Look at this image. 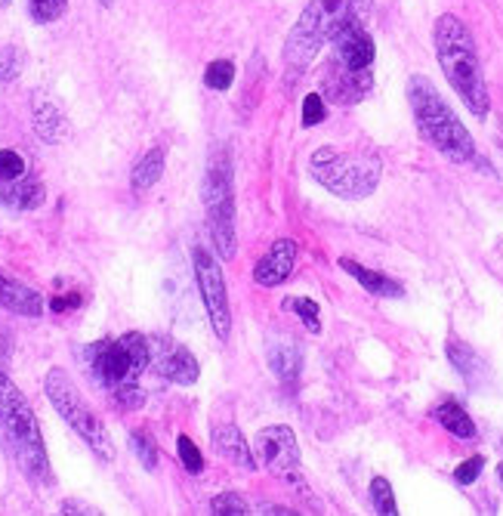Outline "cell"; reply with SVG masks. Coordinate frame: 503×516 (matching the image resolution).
<instances>
[{
	"mask_svg": "<svg viewBox=\"0 0 503 516\" xmlns=\"http://www.w3.org/2000/svg\"><path fill=\"white\" fill-rule=\"evenodd\" d=\"M309 173L318 186H324L337 198L362 201L380 186L383 165L374 155H346L334 146H322L312 152Z\"/></svg>",
	"mask_w": 503,
	"mask_h": 516,
	"instance_id": "8992f818",
	"label": "cell"
},
{
	"mask_svg": "<svg viewBox=\"0 0 503 516\" xmlns=\"http://www.w3.org/2000/svg\"><path fill=\"white\" fill-rule=\"evenodd\" d=\"M213 449L219 451V455L225 458V461H232L235 467L241 470H256V458L250 455V445L244 443L241 430L232 424H219L213 427Z\"/></svg>",
	"mask_w": 503,
	"mask_h": 516,
	"instance_id": "2e32d148",
	"label": "cell"
},
{
	"mask_svg": "<svg viewBox=\"0 0 503 516\" xmlns=\"http://www.w3.org/2000/svg\"><path fill=\"white\" fill-rule=\"evenodd\" d=\"M370 501H374V511L380 516H395L399 507H395V495H392V486H389L383 476H377L370 482Z\"/></svg>",
	"mask_w": 503,
	"mask_h": 516,
	"instance_id": "cb8c5ba5",
	"label": "cell"
},
{
	"mask_svg": "<svg viewBox=\"0 0 503 516\" xmlns=\"http://www.w3.org/2000/svg\"><path fill=\"white\" fill-rule=\"evenodd\" d=\"M22 72V56H19L16 47H0V81L10 84L16 81V74Z\"/></svg>",
	"mask_w": 503,
	"mask_h": 516,
	"instance_id": "d6a6232c",
	"label": "cell"
},
{
	"mask_svg": "<svg viewBox=\"0 0 503 516\" xmlns=\"http://www.w3.org/2000/svg\"><path fill=\"white\" fill-rule=\"evenodd\" d=\"M232 81H235V65H232L229 59H217L207 65L204 84L210 87V90H229Z\"/></svg>",
	"mask_w": 503,
	"mask_h": 516,
	"instance_id": "d4e9b609",
	"label": "cell"
},
{
	"mask_svg": "<svg viewBox=\"0 0 503 516\" xmlns=\"http://www.w3.org/2000/svg\"><path fill=\"white\" fill-rule=\"evenodd\" d=\"M374 87V78H370V68H349L343 62H334L324 74V93L331 96V103L337 105H355L362 103L364 96Z\"/></svg>",
	"mask_w": 503,
	"mask_h": 516,
	"instance_id": "7c38bea8",
	"label": "cell"
},
{
	"mask_svg": "<svg viewBox=\"0 0 503 516\" xmlns=\"http://www.w3.org/2000/svg\"><path fill=\"white\" fill-rule=\"evenodd\" d=\"M192 263H194V275H198L201 297H204V306H207V319H210V325H213V335H217L219 341H229L232 312H229V294H225L223 269H219L217 257L207 248H201V244L192 250Z\"/></svg>",
	"mask_w": 503,
	"mask_h": 516,
	"instance_id": "9c48e42d",
	"label": "cell"
},
{
	"mask_svg": "<svg viewBox=\"0 0 503 516\" xmlns=\"http://www.w3.org/2000/svg\"><path fill=\"white\" fill-rule=\"evenodd\" d=\"M266 356H269V368H272L285 383H293L300 377L303 352H300V346L293 341H287V337H275V341H269V346H266Z\"/></svg>",
	"mask_w": 503,
	"mask_h": 516,
	"instance_id": "e0dca14e",
	"label": "cell"
},
{
	"mask_svg": "<svg viewBox=\"0 0 503 516\" xmlns=\"http://www.w3.org/2000/svg\"><path fill=\"white\" fill-rule=\"evenodd\" d=\"M260 513H297V511H287V507H263Z\"/></svg>",
	"mask_w": 503,
	"mask_h": 516,
	"instance_id": "74e56055",
	"label": "cell"
},
{
	"mask_svg": "<svg viewBox=\"0 0 503 516\" xmlns=\"http://www.w3.org/2000/svg\"><path fill=\"white\" fill-rule=\"evenodd\" d=\"M408 103H411L414 121L417 130L432 149L445 155L454 165H467L476 158V142L469 136V130L463 127V121L448 109V103L442 99V93L432 87L430 78L414 74L408 84Z\"/></svg>",
	"mask_w": 503,
	"mask_h": 516,
	"instance_id": "277c9868",
	"label": "cell"
},
{
	"mask_svg": "<svg viewBox=\"0 0 503 516\" xmlns=\"http://www.w3.org/2000/svg\"><path fill=\"white\" fill-rule=\"evenodd\" d=\"M0 306H6L16 316H28L37 319L43 316V297L34 291V288L22 285V281L10 279L6 273H0Z\"/></svg>",
	"mask_w": 503,
	"mask_h": 516,
	"instance_id": "9a60e30c",
	"label": "cell"
},
{
	"mask_svg": "<svg viewBox=\"0 0 503 516\" xmlns=\"http://www.w3.org/2000/svg\"><path fill=\"white\" fill-rule=\"evenodd\" d=\"M161 173H164V152H161V149H152V152L142 155L140 165L133 167V189L136 192H146V189H152L155 182L161 180Z\"/></svg>",
	"mask_w": 503,
	"mask_h": 516,
	"instance_id": "7402d4cb",
	"label": "cell"
},
{
	"mask_svg": "<svg viewBox=\"0 0 503 516\" xmlns=\"http://www.w3.org/2000/svg\"><path fill=\"white\" fill-rule=\"evenodd\" d=\"M25 173V158L12 149H0V180L16 182Z\"/></svg>",
	"mask_w": 503,
	"mask_h": 516,
	"instance_id": "4dcf8cb0",
	"label": "cell"
},
{
	"mask_svg": "<svg viewBox=\"0 0 503 516\" xmlns=\"http://www.w3.org/2000/svg\"><path fill=\"white\" fill-rule=\"evenodd\" d=\"M293 263H297V242H291V238H278V242L269 248V254L256 263V269H254L256 285H263V288L281 285V281L291 275Z\"/></svg>",
	"mask_w": 503,
	"mask_h": 516,
	"instance_id": "4fadbf2b",
	"label": "cell"
},
{
	"mask_svg": "<svg viewBox=\"0 0 503 516\" xmlns=\"http://www.w3.org/2000/svg\"><path fill=\"white\" fill-rule=\"evenodd\" d=\"M62 513H96V511H90V507H80V504H72V501H65V504H62Z\"/></svg>",
	"mask_w": 503,
	"mask_h": 516,
	"instance_id": "8d00e7d4",
	"label": "cell"
},
{
	"mask_svg": "<svg viewBox=\"0 0 503 516\" xmlns=\"http://www.w3.org/2000/svg\"><path fill=\"white\" fill-rule=\"evenodd\" d=\"M130 445H133V451H136V458L142 461V467L146 470L158 467V445H155V439L149 436L146 430H136L133 436H130Z\"/></svg>",
	"mask_w": 503,
	"mask_h": 516,
	"instance_id": "484cf974",
	"label": "cell"
},
{
	"mask_svg": "<svg viewBox=\"0 0 503 516\" xmlns=\"http://www.w3.org/2000/svg\"><path fill=\"white\" fill-rule=\"evenodd\" d=\"M324 115H328V109H324L322 93H306V99H303V127H316V124H322Z\"/></svg>",
	"mask_w": 503,
	"mask_h": 516,
	"instance_id": "1f68e13d",
	"label": "cell"
},
{
	"mask_svg": "<svg viewBox=\"0 0 503 516\" xmlns=\"http://www.w3.org/2000/svg\"><path fill=\"white\" fill-rule=\"evenodd\" d=\"M149 350H152V368L164 381L179 383V387H192L198 381L201 368L182 343H173L167 337H149Z\"/></svg>",
	"mask_w": 503,
	"mask_h": 516,
	"instance_id": "8fae6325",
	"label": "cell"
},
{
	"mask_svg": "<svg viewBox=\"0 0 503 516\" xmlns=\"http://www.w3.org/2000/svg\"><path fill=\"white\" fill-rule=\"evenodd\" d=\"M43 195L47 192H43V186L37 180H22L0 192V204L12 207V211H34V207L43 204Z\"/></svg>",
	"mask_w": 503,
	"mask_h": 516,
	"instance_id": "ffe728a7",
	"label": "cell"
},
{
	"mask_svg": "<svg viewBox=\"0 0 503 516\" xmlns=\"http://www.w3.org/2000/svg\"><path fill=\"white\" fill-rule=\"evenodd\" d=\"M47 387V396L53 402V408L59 412V418L96 451V458L103 461H111L115 458V445H111V436L105 430V424L96 418V412H90V405L84 402V396L78 393V387L72 383V377L62 368H53L43 381Z\"/></svg>",
	"mask_w": 503,
	"mask_h": 516,
	"instance_id": "ba28073f",
	"label": "cell"
},
{
	"mask_svg": "<svg viewBox=\"0 0 503 516\" xmlns=\"http://www.w3.org/2000/svg\"><path fill=\"white\" fill-rule=\"evenodd\" d=\"M334 50H337V62L349 68H370L377 56V47L370 41L368 28L364 25H349L334 37Z\"/></svg>",
	"mask_w": 503,
	"mask_h": 516,
	"instance_id": "5bb4252c",
	"label": "cell"
},
{
	"mask_svg": "<svg viewBox=\"0 0 503 516\" xmlns=\"http://www.w3.org/2000/svg\"><path fill=\"white\" fill-rule=\"evenodd\" d=\"M0 443L34 486H53L50 458L47 449H43L34 412H31L28 399L19 393V387L4 371H0Z\"/></svg>",
	"mask_w": 503,
	"mask_h": 516,
	"instance_id": "3957f363",
	"label": "cell"
},
{
	"mask_svg": "<svg viewBox=\"0 0 503 516\" xmlns=\"http://www.w3.org/2000/svg\"><path fill=\"white\" fill-rule=\"evenodd\" d=\"M176 451H179V461H182V467H186L188 474H201V470H204V458H201L198 445H194L188 436L176 439Z\"/></svg>",
	"mask_w": 503,
	"mask_h": 516,
	"instance_id": "f1b7e54d",
	"label": "cell"
},
{
	"mask_svg": "<svg viewBox=\"0 0 503 516\" xmlns=\"http://www.w3.org/2000/svg\"><path fill=\"white\" fill-rule=\"evenodd\" d=\"M482 470H485V458H482V455H473L469 461H463L461 467L454 470V480L461 482V486H473V482L479 480Z\"/></svg>",
	"mask_w": 503,
	"mask_h": 516,
	"instance_id": "836d02e7",
	"label": "cell"
},
{
	"mask_svg": "<svg viewBox=\"0 0 503 516\" xmlns=\"http://www.w3.org/2000/svg\"><path fill=\"white\" fill-rule=\"evenodd\" d=\"M285 306H287V310H297V319L312 331V335H318V331H322V319H318V304H316V300L293 297V300H287Z\"/></svg>",
	"mask_w": 503,
	"mask_h": 516,
	"instance_id": "4316f807",
	"label": "cell"
},
{
	"mask_svg": "<svg viewBox=\"0 0 503 516\" xmlns=\"http://www.w3.org/2000/svg\"><path fill=\"white\" fill-rule=\"evenodd\" d=\"M204 204H207V226H210L213 244L219 257L232 260L238 250L235 238V192H232V161L229 152L219 149L213 152L204 173Z\"/></svg>",
	"mask_w": 503,
	"mask_h": 516,
	"instance_id": "52a82bcc",
	"label": "cell"
},
{
	"mask_svg": "<svg viewBox=\"0 0 503 516\" xmlns=\"http://www.w3.org/2000/svg\"><path fill=\"white\" fill-rule=\"evenodd\" d=\"M436 56L448 84L463 99V105L479 121L488 118L492 99H488V87H485V74H482L479 53H476V41L454 12H445L436 22Z\"/></svg>",
	"mask_w": 503,
	"mask_h": 516,
	"instance_id": "7a4b0ae2",
	"label": "cell"
},
{
	"mask_svg": "<svg viewBox=\"0 0 503 516\" xmlns=\"http://www.w3.org/2000/svg\"><path fill=\"white\" fill-rule=\"evenodd\" d=\"M10 352H12V337L6 328H0V365L10 362Z\"/></svg>",
	"mask_w": 503,
	"mask_h": 516,
	"instance_id": "d590c367",
	"label": "cell"
},
{
	"mask_svg": "<svg viewBox=\"0 0 503 516\" xmlns=\"http://www.w3.org/2000/svg\"><path fill=\"white\" fill-rule=\"evenodd\" d=\"M78 304H80L78 294H68V297H56L53 304H50V310H53V312H65V310H74Z\"/></svg>",
	"mask_w": 503,
	"mask_h": 516,
	"instance_id": "e575fe53",
	"label": "cell"
},
{
	"mask_svg": "<svg viewBox=\"0 0 503 516\" xmlns=\"http://www.w3.org/2000/svg\"><path fill=\"white\" fill-rule=\"evenodd\" d=\"M87 374L109 393L130 387L140 381L142 371L152 365V350H149L146 335H121V337H105L84 350Z\"/></svg>",
	"mask_w": 503,
	"mask_h": 516,
	"instance_id": "5b68a950",
	"label": "cell"
},
{
	"mask_svg": "<svg viewBox=\"0 0 503 516\" xmlns=\"http://www.w3.org/2000/svg\"><path fill=\"white\" fill-rule=\"evenodd\" d=\"M68 0H28V10L34 16V22H56L65 12Z\"/></svg>",
	"mask_w": 503,
	"mask_h": 516,
	"instance_id": "f546056e",
	"label": "cell"
},
{
	"mask_svg": "<svg viewBox=\"0 0 503 516\" xmlns=\"http://www.w3.org/2000/svg\"><path fill=\"white\" fill-rule=\"evenodd\" d=\"M448 358H451V365L463 374V381H469V383L476 381V374H479V356H476L467 343L448 341Z\"/></svg>",
	"mask_w": 503,
	"mask_h": 516,
	"instance_id": "603a6c76",
	"label": "cell"
},
{
	"mask_svg": "<svg viewBox=\"0 0 503 516\" xmlns=\"http://www.w3.org/2000/svg\"><path fill=\"white\" fill-rule=\"evenodd\" d=\"M210 513H217V516H244V513H250V507H248V501H244L241 495L223 492V495H217V498L210 501Z\"/></svg>",
	"mask_w": 503,
	"mask_h": 516,
	"instance_id": "83f0119b",
	"label": "cell"
},
{
	"mask_svg": "<svg viewBox=\"0 0 503 516\" xmlns=\"http://www.w3.org/2000/svg\"><path fill=\"white\" fill-rule=\"evenodd\" d=\"M498 476H500V482H503V461L498 464Z\"/></svg>",
	"mask_w": 503,
	"mask_h": 516,
	"instance_id": "f35d334b",
	"label": "cell"
},
{
	"mask_svg": "<svg viewBox=\"0 0 503 516\" xmlns=\"http://www.w3.org/2000/svg\"><path fill=\"white\" fill-rule=\"evenodd\" d=\"M339 269H346L352 279H358V285H362L364 291L377 294V297H401V294H405V288H401L399 281H392L389 275H383V273H374V269L362 266V263L349 260V257L339 260Z\"/></svg>",
	"mask_w": 503,
	"mask_h": 516,
	"instance_id": "ac0fdd59",
	"label": "cell"
},
{
	"mask_svg": "<svg viewBox=\"0 0 503 516\" xmlns=\"http://www.w3.org/2000/svg\"><path fill=\"white\" fill-rule=\"evenodd\" d=\"M436 420L445 427L448 433H454L457 439H476V424H473V418H469L467 412H463L457 402H445V405H438L436 408Z\"/></svg>",
	"mask_w": 503,
	"mask_h": 516,
	"instance_id": "44dd1931",
	"label": "cell"
},
{
	"mask_svg": "<svg viewBox=\"0 0 503 516\" xmlns=\"http://www.w3.org/2000/svg\"><path fill=\"white\" fill-rule=\"evenodd\" d=\"M0 4H10V0H0Z\"/></svg>",
	"mask_w": 503,
	"mask_h": 516,
	"instance_id": "ab89813d",
	"label": "cell"
},
{
	"mask_svg": "<svg viewBox=\"0 0 503 516\" xmlns=\"http://www.w3.org/2000/svg\"><path fill=\"white\" fill-rule=\"evenodd\" d=\"M256 461L275 476H291L300 470V445L291 427H266L256 433Z\"/></svg>",
	"mask_w": 503,
	"mask_h": 516,
	"instance_id": "30bf717a",
	"label": "cell"
},
{
	"mask_svg": "<svg viewBox=\"0 0 503 516\" xmlns=\"http://www.w3.org/2000/svg\"><path fill=\"white\" fill-rule=\"evenodd\" d=\"M374 0H309L303 16L291 28L285 43V65H287V81H297L318 50L324 43H334V37L349 25H364L370 16Z\"/></svg>",
	"mask_w": 503,
	"mask_h": 516,
	"instance_id": "6da1fadb",
	"label": "cell"
},
{
	"mask_svg": "<svg viewBox=\"0 0 503 516\" xmlns=\"http://www.w3.org/2000/svg\"><path fill=\"white\" fill-rule=\"evenodd\" d=\"M34 134L41 136L43 142H62L68 134L65 115L43 96H37V103H34Z\"/></svg>",
	"mask_w": 503,
	"mask_h": 516,
	"instance_id": "d6986e66",
	"label": "cell"
}]
</instances>
